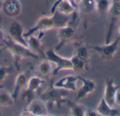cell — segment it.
Wrapping results in <instances>:
<instances>
[{
  "label": "cell",
  "instance_id": "obj_30",
  "mask_svg": "<svg viewBox=\"0 0 120 116\" xmlns=\"http://www.w3.org/2000/svg\"><path fill=\"white\" fill-rule=\"evenodd\" d=\"M20 116H34V115H32V114H31V113H30L29 112H27V111H24L22 113V114L20 115ZM51 116V115H48V116Z\"/></svg>",
  "mask_w": 120,
  "mask_h": 116
},
{
  "label": "cell",
  "instance_id": "obj_11",
  "mask_svg": "<svg viewBox=\"0 0 120 116\" xmlns=\"http://www.w3.org/2000/svg\"><path fill=\"white\" fill-rule=\"evenodd\" d=\"M78 77L74 75H68L63 77L54 82L52 85L53 88L64 89L66 91L75 92L77 90V82Z\"/></svg>",
  "mask_w": 120,
  "mask_h": 116
},
{
  "label": "cell",
  "instance_id": "obj_12",
  "mask_svg": "<svg viewBox=\"0 0 120 116\" xmlns=\"http://www.w3.org/2000/svg\"><path fill=\"white\" fill-rule=\"evenodd\" d=\"M8 32L10 35V38H11L13 41L23 45L27 46L26 39L24 37L23 35V27L21 24L17 21H13L10 25Z\"/></svg>",
  "mask_w": 120,
  "mask_h": 116
},
{
  "label": "cell",
  "instance_id": "obj_4",
  "mask_svg": "<svg viewBox=\"0 0 120 116\" xmlns=\"http://www.w3.org/2000/svg\"><path fill=\"white\" fill-rule=\"evenodd\" d=\"M45 58L49 62L56 64V68L53 70V75H56L61 70H73L70 58L60 56L53 49H49L46 51Z\"/></svg>",
  "mask_w": 120,
  "mask_h": 116
},
{
  "label": "cell",
  "instance_id": "obj_18",
  "mask_svg": "<svg viewBox=\"0 0 120 116\" xmlns=\"http://www.w3.org/2000/svg\"><path fill=\"white\" fill-rule=\"evenodd\" d=\"M77 9L82 13H91L96 11V0H80L77 4Z\"/></svg>",
  "mask_w": 120,
  "mask_h": 116
},
{
  "label": "cell",
  "instance_id": "obj_8",
  "mask_svg": "<svg viewBox=\"0 0 120 116\" xmlns=\"http://www.w3.org/2000/svg\"><path fill=\"white\" fill-rule=\"evenodd\" d=\"M75 29L69 24L62 27L58 30V38L59 42L56 47V50H59L70 42L75 36Z\"/></svg>",
  "mask_w": 120,
  "mask_h": 116
},
{
  "label": "cell",
  "instance_id": "obj_37",
  "mask_svg": "<svg viewBox=\"0 0 120 116\" xmlns=\"http://www.w3.org/2000/svg\"><path fill=\"white\" fill-rule=\"evenodd\" d=\"M119 2H120V0H119Z\"/></svg>",
  "mask_w": 120,
  "mask_h": 116
},
{
  "label": "cell",
  "instance_id": "obj_22",
  "mask_svg": "<svg viewBox=\"0 0 120 116\" xmlns=\"http://www.w3.org/2000/svg\"><path fill=\"white\" fill-rule=\"evenodd\" d=\"M15 100L12 95L6 91H0V106L3 107H9L13 105Z\"/></svg>",
  "mask_w": 120,
  "mask_h": 116
},
{
  "label": "cell",
  "instance_id": "obj_35",
  "mask_svg": "<svg viewBox=\"0 0 120 116\" xmlns=\"http://www.w3.org/2000/svg\"><path fill=\"white\" fill-rule=\"evenodd\" d=\"M2 46H4V44H1V43H0V47H2Z\"/></svg>",
  "mask_w": 120,
  "mask_h": 116
},
{
  "label": "cell",
  "instance_id": "obj_16",
  "mask_svg": "<svg viewBox=\"0 0 120 116\" xmlns=\"http://www.w3.org/2000/svg\"><path fill=\"white\" fill-rule=\"evenodd\" d=\"M96 111L101 115V116H119L120 112L117 109L112 106H109L106 101L102 98L97 106Z\"/></svg>",
  "mask_w": 120,
  "mask_h": 116
},
{
  "label": "cell",
  "instance_id": "obj_36",
  "mask_svg": "<svg viewBox=\"0 0 120 116\" xmlns=\"http://www.w3.org/2000/svg\"><path fill=\"white\" fill-rule=\"evenodd\" d=\"M1 51H2V49H1V50H0V54H1Z\"/></svg>",
  "mask_w": 120,
  "mask_h": 116
},
{
  "label": "cell",
  "instance_id": "obj_25",
  "mask_svg": "<svg viewBox=\"0 0 120 116\" xmlns=\"http://www.w3.org/2000/svg\"><path fill=\"white\" fill-rule=\"evenodd\" d=\"M39 73L43 76H47L49 75L51 72L52 71V66L49 61L46 59V61H42L39 65Z\"/></svg>",
  "mask_w": 120,
  "mask_h": 116
},
{
  "label": "cell",
  "instance_id": "obj_29",
  "mask_svg": "<svg viewBox=\"0 0 120 116\" xmlns=\"http://www.w3.org/2000/svg\"><path fill=\"white\" fill-rule=\"evenodd\" d=\"M115 104L120 106V90L119 89L115 95Z\"/></svg>",
  "mask_w": 120,
  "mask_h": 116
},
{
  "label": "cell",
  "instance_id": "obj_14",
  "mask_svg": "<svg viewBox=\"0 0 120 116\" xmlns=\"http://www.w3.org/2000/svg\"><path fill=\"white\" fill-rule=\"evenodd\" d=\"M22 6L19 0H5L3 1L2 11L8 17H15L21 11Z\"/></svg>",
  "mask_w": 120,
  "mask_h": 116
},
{
  "label": "cell",
  "instance_id": "obj_10",
  "mask_svg": "<svg viewBox=\"0 0 120 116\" xmlns=\"http://www.w3.org/2000/svg\"><path fill=\"white\" fill-rule=\"evenodd\" d=\"M77 77H78V80H79L82 82V85L77 93V95L75 99V101L76 102L85 98L89 94L93 93L95 91L96 87V85L94 81L89 80V79L82 77L80 76H77Z\"/></svg>",
  "mask_w": 120,
  "mask_h": 116
},
{
  "label": "cell",
  "instance_id": "obj_13",
  "mask_svg": "<svg viewBox=\"0 0 120 116\" xmlns=\"http://www.w3.org/2000/svg\"><path fill=\"white\" fill-rule=\"evenodd\" d=\"M25 111L35 116L49 115L47 106L41 100H32L28 104Z\"/></svg>",
  "mask_w": 120,
  "mask_h": 116
},
{
  "label": "cell",
  "instance_id": "obj_21",
  "mask_svg": "<svg viewBox=\"0 0 120 116\" xmlns=\"http://www.w3.org/2000/svg\"><path fill=\"white\" fill-rule=\"evenodd\" d=\"M75 55L77 56H78L79 58H81L82 60H83L86 63L89 61V58H90L89 52V51L87 49V47L85 45H84V44H82L81 43L77 44Z\"/></svg>",
  "mask_w": 120,
  "mask_h": 116
},
{
  "label": "cell",
  "instance_id": "obj_2",
  "mask_svg": "<svg viewBox=\"0 0 120 116\" xmlns=\"http://www.w3.org/2000/svg\"><path fill=\"white\" fill-rule=\"evenodd\" d=\"M2 44H4V46H5V48L8 49L13 56L15 67L16 68H18V70H19L18 63L20 59L23 58H32L34 59L39 58V56L35 53L32 52L27 46H23L13 41L11 38H9L8 39H5Z\"/></svg>",
  "mask_w": 120,
  "mask_h": 116
},
{
  "label": "cell",
  "instance_id": "obj_32",
  "mask_svg": "<svg viewBox=\"0 0 120 116\" xmlns=\"http://www.w3.org/2000/svg\"><path fill=\"white\" fill-rule=\"evenodd\" d=\"M2 5H3V1L0 0V11L2 10Z\"/></svg>",
  "mask_w": 120,
  "mask_h": 116
},
{
  "label": "cell",
  "instance_id": "obj_34",
  "mask_svg": "<svg viewBox=\"0 0 120 116\" xmlns=\"http://www.w3.org/2000/svg\"><path fill=\"white\" fill-rule=\"evenodd\" d=\"M117 31H118V33H119V35H120V26L119 27V28H118V30H117Z\"/></svg>",
  "mask_w": 120,
  "mask_h": 116
},
{
  "label": "cell",
  "instance_id": "obj_19",
  "mask_svg": "<svg viewBox=\"0 0 120 116\" xmlns=\"http://www.w3.org/2000/svg\"><path fill=\"white\" fill-rule=\"evenodd\" d=\"M76 9L77 8L70 1L63 0L58 4L56 11H58L62 14L66 15H72L76 11Z\"/></svg>",
  "mask_w": 120,
  "mask_h": 116
},
{
  "label": "cell",
  "instance_id": "obj_3",
  "mask_svg": "<svg viewBox=\"0 0 120 116\" xmlns=\"http://www.w3.org/2000/svg\"><path fill=\"white\" fill-rule=\"evenodd\" d=\"M66 90L56 89L52 87L51 89H48L41 95V100L46 104L49 108L57 106L58 108L61 107L63 104H65L67 99L65 98L68 93Z\"/></svg>",
  "mask_w": 120,
  "mask_h": 116
},
{
  "label": "cell",
  "instance_id": "obj_28",
  "mask_svg": "<svg viewBox=\"0 0 120 116\" xmlns=\"http://www.w3.org/2000/svg\"><path fill=\"white\" fill-rule=\"evenodd\" d=\"M86 116H101V115L96 111L89 110V111H86Z\"/></svg>",
  "mask_w": 120,
  "mask_h": 116
},
{
  "label": "cell",
  "instance_id": "obj_26",
  "mask_svg": "<svg viewBox=\"0 0 120 116\" xmlns=\"http://www.w3.org/2000/svg\"><path fill=\"white\" fill-rule=\"evenodd\" d=\"M12 67L11 66H1L0 67V83L3 82L6 77L12 71Z\"/></svg>",
  "mask_w": 120,
  "mask_h": 116
},
{
  "label": "cell",
  "instance_id": "obj_9",
  "mask_svg": "<svg viewBox=\"0 0 120 116\" xmlns=\"http://www.w3.org/2000/svg\"><path fill=\"white\" fill-rule=\"evenodd\" d=\"M120 87L115 84L112 78H107L105 80V86L103 93V99L106 103L114 107L115 104V95L119 90Z\"/></svg>",
  "mask_w": 120,
  "mask_h": 116
},
{
  "label": "cell",
  "instance_id": "obj_6",
  "mask_svg": "<svg viewBox=\"0 0 120 116\" xmlns=\"http://www.w3.org/2000/svg\"><path fill=\"white\" fill-rule=\"evenodd\" d=\"M44 82V80H42L39 77L33 76L30 77L29 80H27V87L22 95V99H25L27 104H29L30 101L33 100L35 92L38 91V89L40 88V87L42 85Z\"/></svg>",
  "mask_w": 120,
  "mask_h": 116
},
{
  "label": "cell",
  "instance_id": "obj_17",
  "mask_svg": "<svg viewBox=\"0 0 120 116\" xmlns=\"http://www.w3.org/2000/svg\"><path fill=\"white\" fill-rule=\"evenodd\" d=\"M27 83V77L25 73H21L16 76L14 83L13 92L11 94L15 101L18 99V97L19 96L21 89L26 85Z\"/></svg>",
  "mask_w": 120,
  "mask_h": 116
},
{
  "label": "cell",
  "instance_id": "obj_15",
  "mask_svg": "<svg viewBox=\"0 0 120 116\" xmlns=\"http://www.w3.org/2000/svg\"><path fill=\"white\" fill-rule=\"evenodd\" d=\"M40 35L39 37H35L34 35H31L26 38V42L27 44V47L34 53H39L45 58V53L41 51V38L43 36L44 32H40Z\"/></svg>",
  "mask_w": 120,
  "mask_h": 116
},
{
  "label": "cell",
  "instance_id": "obj_38",
  "mask_svg": "<svg viewBox=\"0 0 120 116\" xmlns=\"http://www.w3.org/2000/svg\"><path fill=\"white\" fill-rule=\"evenodd\" d=\"M1 116V113H0V116Z\"/></svg>",
  "mask_w": 120,
  "mask_h": 116
},
{
  "label": "cell",
  "instance_id": "obj_7",
  "mask_svg": "<svg viewBox=\"0 0 120 116\" xmlns=\"http://www.w3.org/2000/svg\"><path fill=\"white\" fill-rule=\"evenodd\" d=\"M110 15V23L108 29L106 34V41L105 44H109L112 37L113 30L116 25V23L120 17V4L119 0H112V5L108 11Z\"/></svg>",
  "mask_w": 120,
  "mask_h": 116
},
{
  "label": "cell",
  "instance_id": "obj_5",
  "mask_svg": "<svg viewBox=\"0 0 120 116\" xmlns=\"http://www.w3.org/2000/svg\"><path fill=\"white\" fill-rule=\"evenodd\" d=\"M120 42V37H118L109 44H105V45L91 46V48L104 59L110 60L112 58L117 54L119 49Z\"/></svg>",
  "mask_w": 120,
  "mask_h": 116
},
{
  "label": "cell",
  "instance_id": "obj_24",
  "mask_svg": "<svg viewBox=\"0 0 120 116\" xmlns=\"http://www.w3.org/2000/svg\"><path fill=\"white\" fill-rule=\"evenodd\" d=\"M72 66H73V70H84L86 69V63L84 62L83 60L79 58L78 56H77L75 54L70 58Z\"/></svg>",
  "mask_w": 120,
  "mask_h": 116
},
{
  "label": "cell",
  "instance_id": "obj_27",
  "mask_svg": "<svg viewBox=\"0 0 120 116\" xmlns=\"http://www.w3.org/2000/svg\"><path fill=\"white\" fill-rule=\"evenodd\" d=\"M63 1V0H56V1L53 3V4L52 5V6H51V10H50L51 14H53V13H55L58 4L60 1ZM68 1H70V2L77 8V2H76V0H68Z\"/></svg>",
  "mask_w": 120,
  "mask_h": 116
},
{
  "label": "cell",
  "instance_id": "obj_31",
  "mask_svg": "<svg viewBox=\"0 0 120 116\" xmlns=\"http://www.w3.org/2000/svg\"><path fill=\"white\" fill-rule=\"evenodd\" d=\"M5 39V37H4V32L0 29V43H3V42Z\"/></svg>",
  "mask_w": 120,
  "mask_h": 116
},
{
  "label": "cell",
  "instance_id": "obj_23",
  "mask_svg": "<svg viewBox=\"0 0 120 116\" xmlns=\"http://www.w3.org/2000/svg\"><path fill=\"white\" fill-rule=\"evenodd\" d=\"M112 5V0H96V11L100 13H108Z\"/></svg>",
  "mask_w": 120,
  "mask_h": 116
},
{
  "label": "cell",
  "instance_id": "obj_20",
  "mask_svg": "<svg viewBox=\"0 0 120 116\" xmlns=\"http://www.w3.org/2000/svg\"><path fill=\"white\" fill-rule=\"evenodd\" d=\"M66 105L70 108L72 116H86V109L84 106L77 104L76 101H72L67 99Z\"/></svg>",
  "mask_w": 120,
  "mask_h": 116
},
{
  "label": "cell",
  "instance_id": "obj_39",
  "mask_svg": "<svg viewBox=\"0 0 120 116\" xmlns=\"http://www.w3.org/2000/svg\"></svg>",
  "mask_w": 120,
  "mask_h": 116
},
{
  "label": "cell",
  "instance_id": "obj_33",
  "mask_svg": "<svg viewBox=\"0 0 120 116\" xmlns=\"http://www.w3.org/2000/svg\"><path fill=\"white\" fill-rule=\"evenodd\" d=\"M4 88V87L2 85H1V84H0V91H1V90H2Z\"/></svg>",
  "mask_w": 120,
  "mask_h": 116
},
{
  "label": "cell",
  "instance_id": "obj_1",
  "mask_svg": "<svg viewBox=\"0 0 120 116\" xmlns=\"http://www.w3.org/2000/svg\"><path fill=\"white\" fill-rule=\"evenodd\" d=\"M70 20L69 15L62 14L58 11H56V12L52 14L51 16H45L41 18L34 27H31L27 32H24L23 36L26 39L31 35H34V34L37 32H44L53 29L54 27L59 29L68 25Z\"/></svg>",
  "mask_w": 120,
  "mask_h": 116
}]
</instances>
